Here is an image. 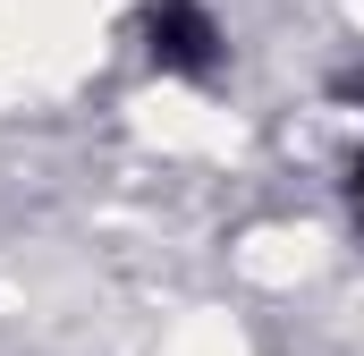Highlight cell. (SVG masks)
I'll use <instances>...</instances> for the list:
<instances>
[{
  "label": "cell",
  "instance_id": "cell-2",
  "mask_svg": "<svg viewBox=\"0 0 364 356\" xmlns=\"http://www.w3.org/2000/svg\"><path fill=\"white\" fill-rule=\"evenodd\" d=\"M348 212H356V238H364V153L348 162Z\"/></svg>",
  "mask_w": 364,
  "mask_h": 356
},
{
  "label": "cell",
  "instance_id": "cell-1",
  "mask_svg": "<svg viewBox=\"0 0 364 356\" xmlns=\"http://www.w3.org/2000/svg\"><path fill=\"white\" fill-rule=\"evenodd\" d=\"M144 60L161 68V77H212L220 60H229V43H220V17L203 9V0H144Z\"/></svg>",
  "mask_w": 364,
  "mask_h": 356
},
{
  "label": "cell",
  "instance_id": "cell-3",
  "mask_svg": "<svg viewBox=\"0 0 364 356\" xmlns=\"http://www.w3.org/2000/svg\"><path fill=\"white\" fill-rule=\"evenodd\" d=\"M339 93H348V102H356V110H364V77H348V85H339Z\"/></svg>",
  "mask_w": 364,
  "mask_h": 356
}]
</instances>
